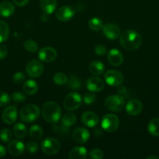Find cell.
Instances as JSON below:
<instances>
[{
	"label": "cell",
	"instance_id": "1",
	"mask_svg": "<svg viewBox=\"0 0 159 159\" xmlns=\"http://www.w3.org/2000/svg\"><path fill=\"white\" fill-rule=\"evenodd\" d=\"M120 44L127 51H135L142 44L141 35L133 30H127L120 34Z\"/></svg>",
	"mask_w": 159,
	"mask_h": 159
},
{
	"label": "cell",
	"instance_id": "2",
	"mask_svg": "<svg viewBox=\"0 0 159 159\" xmlns=\"http://www.w3.org/2000/svg\"><path fill=\"white\" fill-rule=\"evenodd\" d=\"M41 113L45 121L50 124H56L61 118V108L59 104L53 101H48L42 105Z\"/></svg>",
	"mask_w": 159,
	"mask_h": 159
},
{
	"label": "cell",
	"instance_id": "3",
	"mask_svg": "<svg viewBox=\"0 0 159 159\" xmlns=\"http://www.w3.org/2000/svg\"><path fill=\"white\" fill-rule=\"evenodd\" d=\"M41 110L38 107L34 104H27L21 109L20 116L22 121L25 123H31L38 119Z\"/></svg>",
	"mask_w": 159,
	"mask_h": 159
},
{
	"label": "cell",
	"instance_id": "4",
	"mask_svg": "<svg viewBox=\"0 0 159 159\" xmlns=\"http://www.w3.org/2000/svg\"><path fill=\"white\" fill-rule=\"evenodd\" d=\"M104 107L109 111L119 112L125 106V99L120 95H112L108 96L104 102Z\"/></svg>",
	"mask_w": 159,
	"mask_h": 159
},
{
	"label": "cell",
	"instance_id": "5",
	"mask_svg": "<svg viewBox=\"0 0 159 159\" xmlns=\"http://www.w3.org/2000/svg\"><path fill=\"white\" fill-rule=\"evenodd\" d=\"M83 99L79 93L73 92L67 95L63 100V107L69 111L76 110L81 106Z\"/></svg>",
	"mask_w": 159,
	"mask_h": 159
},
{
	"label": "cell",
	"instance_id": "6",
	"mask_svg": "<svg viewBox=\"0 0 159 159\" xmlns=\"http://www.w3.org/2000/svg\"><path fill=\"white\" fill-rule=\"evenodd\" d=\"M41 150L45 155H54L60 150V143L54 138H47L41 144Z\"/></svg>",
	"mask_w": 159,
	"mask_h": 159
},
{
	"label": "cell",
	"instance_id": "7",
	"mask_svg": "<svg viewBox=\"0 0 159 159\" xmlns=\"http://www.w3.org/2000/svg\"><path fill=\"white\" fill-rule=\"evenodd\" d=\"M119 126V120L117 116L115 114H109L104 115L101 120V127L103 130L108 133H112L115 132Z\"/></svg>",
	"mask_w": 159,
	"mask_h": 159
},
{
	"label": "cell",
	"instance_id": "8",
	"mask_svg": "<svg viewBox=\"0 0 159 159\" xmlns=\"http://www.w3.org/2000/svg\"><path fill=\"white\" fill-rule=\"evenodd\" d=\"M104 81L110 86H119L124 82V76L116 70H108L104 74Z\"/></svg>",
	"mask_w": 159,
	"mask_h": 159
},
{
	"label": "cell",
	"instance_id": "9",
	"mask_svg": "<svg viewBox=\"0 0 159 159\" xmlns=\"http://www.w3.org/2000/svg\"><path fill=\"white\" fill-rule=\"evenodd\" d=\"M44 71V65L40 61L31 60L27 63L26 66V72L30 77L37 78Z\"/></svg>",
	"mask_w": 159,
	"mask_h": 159
},
{
	"label": "cell",
	"instance_id": "10",
	"mask_svg": "<svg viewBox=\"0 0 159 159\" xmlns=\"http://www.w3.org/2000/svg\"><path fill=\"white\" fill-rule=\"evenodd\" d=\"M102 32L104 37L109 40H115L120 37L121 30L117 24L114 23H108L102 27Z\"/></svg>",
	"mask_w": 159,
	"mask_h": 159
},
{
	"label": "cell",
	"instance_id": "11",
	"mask_svg": "<svg viewBox=\"0 0 159 159\" xmlns=\"http://www.w3.org/2000/svg\"><path fill=\"white\" fill-rule=\"evenodd\" d=\"M38 57L41 61L50 63L57 57V51L51 47H45L38 51Z\"/></svg>",
	"mask_w": 159,
	"mask_h": 159
},
{
	"label": "cell",
	"instance_id": "12",
	"mask_svg": "<svg viewBox=\"0 0 159 159\" xmlns=\"http://www.w3.org/2000/svg\"><path fill=\"white\" fill-rule=\"evenodd\" d=\"M2 119L3 122L6 124H12L17 121V109L14 105L9 106L2 112Z\"/></svg>",
	"mask_w": 159,
	"mask_h": 159
},
{
	"label": "cell",
	"instance_id": "13",
	"mask_svg": "<svg viewBox=\"0 0 159 159\" xmlns=\"http://www.w3.org/2000/svg\"><path fill=\"white\" fill-rule=\"evenodd\" d=\"M75 15V11L71 6H61L55 12V16L59 21L66 22L71 20Z\"/></svg>",
	"mask_w": 159,
	"mask_h": 159
},
{
	"label": "cell",
	"instance_id": "14",
	"mask_svg": "<svg viewBox=\"0 0 159 159\" xmlns=\"http://www.w3.org/2000/svg\"><path fill=\"white\" fill-rule=\"evenodd\" d=\"M86 86L87 89L93 93H99L102 91L104 87V83L103 80L100 78L94 76L90 77L86 82Z\"/></svg>",
	"mask_w": 159,
	"mask_h": 159
},
{
	"label": "cell",
	"instance_id": "15",
	"mask_svg": "<svg viewBox=\"0 0 159 159\" xmlns=\"http://www.w3.org/2000/svg\"><path fill=\"white\" fill-rule=\"evenodd\" d=\"M81 122L86 127L92 128L98 125L99 122V118L98 115L94 112L87 111L83 113L81 116Z\"/></svg>",
	"mask_w": 159,
	"mask_h": 159
},
{
	"label": "cell",
	"instance_id": "16",
	"mask_svg": "<svg viewBox=\"0 0 159 159\" xmlns=\"http://www.w3.org/2000/svg\"><path fill=\"white\" fill-rule=\"evenodd\" d=\"M143 110V104L138 99H131L126 103V111L129 116H137Z\"/></svg>",
	"mask_w": 159,
	"mask_h": 159
},
{
	"label": "cell",
	"instance_id": "17",
	"mask_svg": "<svg viewBox=\"0 0 159 159\" xmlns=\"http://www.w3.org/2000/svg\"><path fill=\"white\" fill-rule=\"evenodd\" d=\"M108 61L109 64L114 67H118L123 64L124 57L123 54L118 49H112L108 53Z\"/></svg>",
	"mask_w": 159,
	"mask_h": 159
},
{
	"label": "cell",
	"instance_id": "18",
	"mask_svg": "<svg viewBox=\"0 0 159 159\" xmlns=\"http://www.w3.org/2000/svg\"><path fill=\"white\" fill-rule=\"evenodd\" d=\"M73 141L77 144H84L87 142L90 138V133L84 127H78L75 129L73 134Z\"/></svg>",
	"mask_w": 159,
	"mask_h": 159
},
{
	"label": "cell",
	"instance_id": "19",
	"mask_svg": "<svg viewBox=\"0 0 159 159\" xmlns=\"http://www.w3.org/2000/svg\"><path fill=\"white\" fill-rule=\"evenodd\" d=\"M25 147L24 144L22 141H17V140H14L9 142V145H8V151H9V154L12 156H20L24 152Z\"/></svg>",
	"mask_w": 159,
	"mask_h": 159
},
{
	"label": "cell",
	"instance_id": "20",
	"mask_svg": "<svg viewBox=\"0 0 159 159\" xmlns=\"http://www.w3.org/2000/svg\"><path fill=\"white\" fill-rule=\"evenodd\" d=\"M40 6L44 13L50 15L55 10L56 6H57V1L56 0H40Z\"/></svg>",
	"mask_w": 159,
	"mask_h": 159
},
{
	"label": "cell",
	"instance_id": "21",
	"mask_svg": "<svg viewBox=\"0 0 159 159\" xmlns=\"http://www.w3.org/2000/svg\"><path fill=\"white\" fill-rule=\"evenodd\" d=\"M15 12L13 5L8 1L0 2V16L2 17H9Z\"/></svg>",
	"mask_w": 159,
	"mask_h": 159
},
{
	"label": "cell",
	"instance_id": "22",
	"mask_svg": "<svg viewBox=\"0 0 159 159\" xmlns=\"http://www.w3.org/2000/svg\"><path fill=\"white\" fill-rule=\"evenodd\" d=\"M87 157V151L84 147H76L70 151L69 154L70 159H86Z\"/></svg>",
	"mask_w": 159,
	"mask_h": 159
},
{
	"label": "cell",
	"instance_id": "23",
	"mask_svg": "<svg viewBox=\"0 0 159 159\" xmlns=\"http://www.w3.org/2000/svg\"><path fill=\"white\" fill-rule=\"evenodd\" d=\"M38 89V86H37V83L34 80H29L25 81V82L23 85V93L29 96H33V95L36 94Z\"/></svg>",
	"mask_w": 159,
	"mask_h": 159
},
{
	"label": "cell",
	"instance_id": "24",
	"mask_svg": "<svg viewBox=\"0 0 159 159\" xmlns=\"http://www.w3.org/2000/svg\"><path fill=\"white\" fill-rule=\"evenodd\" d=\"M89 71L95 76L101 75L104 72V65L99 61H93L89 65Z\"/></svg>",
	"mask_w": 159,
	"mask_h": 159
},
{
	"label": "cell",
	"instance_id": "25",
	"mask_svg": "<svg viewBox=\"0 0 159 159\" xmlns=\"http://www.w3.org/2000/svg\"><path fill=\"white\" fill-rule=\"evenodd\" d=\"M12 131H13V134L15 135L16 138H19V139L24 138L27 134V129H26V126L22 123L16 124L12 128Z\"/></svg>",
	"mask_w": 159,
	"mask_h": 159
},
{
	"label": "cell",
	"instance_id": "26",
	"mask_svg": "<svg viewBox=\"0 0 159 159\" xmlns=\"http://www.w3.org/2000/svg\"><path fill=\"white\" fill-rule=\"evenodd\" d=\"M147 130L152 136H159V118L154 117L150 120L147 126Z\"/></svg>",
	"mask_w": 159,
	"mask_h": 159
},
{
	"label": "cell",
	"instance_id": "27",
	"mask_svg": "<svg viewBox=\"0 0 159 159\" xmlns=\"http://www.w3.org/2000/svg\"><path fill=\"white\" fill-rule=\"evenodd\" d=\"M76 122V116L73 113H65L62 118V125L65 128L72 127Z\"/></svg>",
	"mask_w": 159,
	"mask_h": 159
},
{
	"label": "cell",
	"instance_id": "28",
	"mask_svg": "<svg viewBox=\"0 0 159 159\" xmlns=\"http://www.w3.org/2000/svg\"><path fill=\"white\" fill-rule=\"evenodd\" d=\"M29 136L35 141L41 140L43 136V130L38 125L31 126L29 130Z\"/></svg>",
	"mask_w": 159,
	"mask_h": 159
},
{
	"label": "cell",
	"instance_id": "29",
	"mask_svg": "<svg viewBox=\"0 0 159 159\" xmlns=\"http://www.w3.org/2000/svg\"><path fill=\"white\" fill-rule=\"evenodd\" d=\"M9 35V27L3 20H0V43L6 41Z\"/></svg>",
	"mask_w": 159,
	"mask_h": 159
},
{
	"label": "cell",
	"instance_id": "30",
	"mask_svg": "<svg viewBox=\"0 0 159 159\" xmlns=\"http://www.w3.org/2000/svg\"><path fill=\"white\" fill-rule=\"evenodd\" d=\"M89 27L90 29H91L94 31H98L102 29L103 27V23L99 18H97V17H93V18L90 19L89 20Z\"/></svg>",
	"mask_w": 159,
	"mask_h": 159
},
{
	"label": "cell",
	"instance_id": "31",
	"mask_svg": "<svg viewBox=\"0 0 159 159\" xmlns=\"http://www.w3.org/2000/svg\"><path fill=\"white\" fill-rule=\"evenodd\" d=\"M68 78L64 73L57 72L53 76V82L58 85H65L68 82Z\"/></svg>",
	"mask_w": 159,
	"mask_h": 159
},
{
	"label": "cell",
	"instance_id": "32",
	"mask_svg": "<svg viewBox=\"0 0 159 159\" xmlns=\"http://www.w3.org/2000/svg\"><path fill=\"white\" fill-rule=\"evenodd\" d=\"M68 86L71 89H78L81 86V82L76 75H72L68 80Z\"/></svg>",
	"mask_w": 159,
	"mask_h": 159
},
{
	"label": "cell",
	"instance_id": "33",
	"mask_svg": "<svg viewBox=\"0 0 159 159\" xmlns=\"http://www.w3.org/2000/svg\"><path fill=\"white\" fill-rule=\"evenodd\" d=\"M12 138V134L10 130L7 128H4L0 131V140L3 143H8L11 141Z\"/></svg>",
	"mask_w": 159,
	"mask_h": 159
},
{
	"label": "cell",
	"instance_id": "34",
	"mask_svg": "<svg viewBox=\"0 0 159 159\" xmlns=\"http://www.w3.org/2000/svg\"><path fill=\"white\" fill-rule=\"evenodd\" d=\"M24 48L29 52H36L38 49L37 43L34 40H26L23 43Z\"/></svg>",
	"mask_w": 159,
	"mask_h": 159
},
{
	"label": "cell",
	"instance_id": "35",
	"mask_svg": "<svg viewBox=\"0 0 159 159\" xmlns=\"http://www.w3.org/2000/svg\"><path fill=\"white\" fill-rule=\"evenodd\" d=\"M11 97L5 92H0V107H5L9 104Z\"/></svg>",
	"mask_w": 159,
	"mask_h": 159
},
{
	"label": "cell",
	"instance_id": "36",
	"mask_svg": "<svg viewBox=\"0 0 159 159\" xmlns=\"http://www.w3.org/2000/svg\"><path fill=\"white\" fill-rule=\"evenodd\" d=\"M11 98H12L14 102H18V103L24 102L26 99V95L23 93H21V92H15V93H13L12 94Z\"/></svg>",
	"mask_w": 159,
	"mask_h": 159
},
{
	"label": "cell",
	"instance_id": "37",
	"mask_svg": "<svg viewBox=\"0 0 159 159\" xmlns=\"http://www.w3.org/2000/svg\"><path fill=\"white\" fill-rule=\"evenodd\" d=\"M95 99H96V96L94 94L93 92H90V93H87L83 97V101L84 102V103L87 104V105H90V104L94 103L95 102Z\"/></svg>",
	"mask_w": 159,
	"mask_h": 159
},
{
	"label": "cell",
	"instance_id": "38",
	"mask_svg": "<svg viewBox=\"0 0 159 159\" xmlns=\"http://www.w3.org/2000/svg\"><path fill=\"white\" fill-rule=\"evenodd\" d=\"M89 155L91 159H102L104 158V153L99 148H94L90 151Z\"/></svg>",
	"mask_w": 159,
	"mask_h": 159
},
{
	"label": "cell",
	"instance_id": "39",
	"mask_svg": "<svg viewBox=\"0 0 159 159\" xmlns=\"http://www.w3.org/2000/svg\"><path fill=\"white\" fill-rule=\"evenodd\" d=\"M26 152L29 154H34L37 152L38 150V144L35 142V141H31L28 142L26 146Z\"/></svg>",
	"mask_w": 159,
	"mask_h": 159
},
{
	"label": "cell",
	"instance_id": "40",
	"mask_svg": "<svg viewBox=\"0 0 159 159\" xmlns=\"http://www.w3.org/2000/svg\"><path fill=\"white\" fill-rule=\"evenodd\" d=\"M24 80H25V75L23 74L22 71L16 72L15 74L13 75V76H12V81L17 84L22 83Z\"/></svg>",
	"mask_w": 159,
	"mask_h": 159
},
{
	"label": "cell",
	"instance_id": "41",
	"mask_svg": "<svg viewBox=\"0 0 159 159\" xmlns=\"http://www.w3.org/2000/svg\"><path fill=\"white\" fill-rule=\"evenodd\" d=\"M94 53L98 56H104L107 53V49H106L105 46L102 44L96 45L94 48Z\"/></svg>",
	"mask_w": 159,
	"mask_h": 159
},
{
	"label": "cell",
	"instance_id": "42",
	"mask_svg": "<svg viewBox=\"0 0 159 159\" xmlns=\"http://www.w3.org/2000/svg\"><path fill=\"white\" fill-rule=\"evenodd\" d=\"M8 54V48L6 45H0V60H2L7 56Z\"/></svg>",
	"mask_w": 159,
	"mask_h": 159
},
{
	"label": "cell",
	"instance_id": "43",
	"mask_svg": "<svg viewBox=\"0 0 159 159\" xmlns=\"http://www.w3.org/2000/svg\"><path fill=\"white\" fill-rule=\"evenodd\" d=\"M12 2L18 6H24L27 4L29 0H12Z\"/></svg>",
	"mask_w": 159,
	"mask_h": 159
},
{
	"label": "cell",
	"instance_id": "44",
	"mask_svg": "<svg viewBox=\"0 0 159 159\" xmlns=\"http://www.w3.org/2000/svg\"><path fill=\"white\" fill-rule=\"evenodd\" d=\"M127 93H128V92H127V89H126V87L120 86L119 88L118 89V94L120 95V96H123V97L126 96V94Z\"/></svg>",
	"mask_w": 159,
	"mask_h": 159
},
{
	"label": "cell",
	"instance_id": "45",
	"mask_svg": "<svg viewBox=\"0 0 159 159\" xmlns=\"http://www.w3.org/2000/svg\"><path fill=\"white\" fill-rule=\"evenodd\" d=\"M6 155V149L3 145L0 144V158L5 156Z\"/></svg>",
	"mask_w": 159,
	"mask_h": 159
},
{
	"label": "cell",
	"instance_id": "46",
	"mask_svg": "<svg viewBox=\"0 0 159 159\" xmlns=\"http://www.w3.org/2000/svg\"><path fill=\"white\" fill-rule=\"evenodd\" d=\"M94 134L95 137H99L101 136V134H102V132L101 131L100 129H95L94 131Z\"/></svg>",
	"mask_w": 159,
	"mask_h": 159
},
{
	"label": "cell",
	"instance_id": "47",
	"mask_svg": "<svg viewBox=\"0 0 159 159\" xmlns=\"http://www.w3.org/2000/svg\"><path fill=\"white\" fill-rule=\"evenodd\" d=\"M41 19L42 21H44V22H46L49 20V18H48V14H45V13H44L43 15H41Z\"/></svg>",
	"mask_w": 159,
	"mask_h": 159
},
{
	"label": "cell",
	"instance_id": "48",
	"mask_svg": "<svg viewBox=\"0 0 159 159\" xmlns=\"http://www.w3.org/2000/svg\"><path fill=\"white\" fill-rule=\"evenodd\" d=\"M152 158H155V159H158L159 157L155 156V155H151V156H149L147 158V159H152Z\"/></svg>",
	"mask_w": 159,
	"mask_h": 159
}]
</instances>
